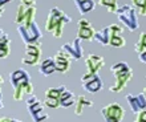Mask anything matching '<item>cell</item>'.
<instances>
[{"instance_id":"17","label":"cell","mask_w":146,"mask_h":122,"mask_svg":"<svg viewBox=\"0 0 146 122\" xmlns=\"http://www.w3.org/2000/svg\"><path fill=\"white\" fill-rule=\"evenodd\" d=\"M35 91V86L31 81H27L24 84L19 85L17 88L13 89V99L15 101H23L24 97H28V95L33 94Z\"/></svg>"},{"instance_id":"10","label":"cell","mask_w":146,"mask_h":122,"mask_svg":"<svg viewBox=\"0 0 146 122\" xmlns=\"http://www.w3.org/2000/svg\"><path fill=\"white\" fill-rule=\"evenodd\" d=\"M61 50L65 52L70 57V60H80L84 54L82 46H81V38L76 37L72 42H66L61 46Z\"/></svg>"},{"instance_id":"21","label":"cell","mask_w":146,"mask_h":122,"mask_svg":"<svg viewBox=\"0 0 146 122\" xmlns=\"http://www.w3.org/2000/svg\"><path fill=\"white\" fill-rule=\"evenodd\" d=\"M74 5L78 9L80 15H86L96 8V1L94 0H74Z\"/></svg>"},{"instance_id":"7","label":"cell","mask_w":146,"mask_h":122,"mask_svg":"<svg viewBox=\"0 0 146 122\" xmlns=\"http://www.w3.org/2000/svg\"><path fill=\"white\" fill-rule=\"evenodd\" d=\"M81 85H82L84 90L89 91V93H98L104 88V82L97 73H92V74L85 73L81 77Z\"/></svg>"},{"instance_id":"32","label":"cell","mask_w":146,"mask_h":122,"mask_svg":"<svg viewBox=\"0 0 146 122\" xmlns=\"http://www.w3.org/2000/svg\"><path fill=\"white\" fill-rule=\"evenodd\" d=\"M4 9H5V7H0V17H1V15H3Z\"/></svg>"},{"instance_id":"31","label":"cell","mask_w":146,"mask_h":122,"mask_svg":"<svg viewBox=\"0 0 146 122\" xmlns=\"http://www.w3.org/2000/svg\"><path fill=\"white\" fill-rule=\"evenodd\" d=\"M12 1V0H0V7H5V4Z\"/></svg>"},{"instance_id":"11","label":"cell","mask_w":146,"mask_h":122,"mask_svg":"<svg viewBox=\"0 0 146 122\" xmlns=\"http://www.w3.org/2000/svg\"><path fill=\"white\" fill-rule=\"evenodd\" d=\"M110 27V40H109V45L114 46V48H123L126 44V40L123 38V27L118 24H111Z\"/></svg>"},{"instance_id":"14","label":"cell","mask_w":146,"mask_h":122,"mask_svg":"<svg viewBox=\"0 0 146 122\" xmlns=\"http://www.w3.org/2000/svg\"><path fill=\"white\" fill-rule=\"evenodd\" d=\"M65 88L64 85L58 86V88H49L45 91V99H44V105L48 107L56 109L60 106V94H61L62 89Z\"/></svg>"},{"instance_id":"6","label":"cell","mask_w":146,"mask_h":122,"mask_svg":"<svg viewBox=\"0 0 146 122\" xmlns=\"http://www.w3.org/2000/svg\"><path fill=\"white\" fill-rule=\"evenodd\" d=\"M25 103H27L28 111H29V114H31L33 121L41 122V121H45V119L48 118V114H46L45 110H44V103L40 102L36 95H33V94L28 95Z\"/></svg>"},{"instance_id":"23","label":"cell","mask_w":146,"mask_h":122,"mask_svg":"<svg viewBox=\"0 0 146 122\" xmlns=\"http://www.w3.org/2000/svg\"><path fill=\"white\" fill-rule=\"evenodd\" d=\"M74 101H76V95L66 88L62 89L61 94H60V106L70 107L72 105H74Z\"/></svg>"},{"instance_id":"29","label":"cell","mask_w":146,"mask_h":122,"mask_svg":"<svg viewBox=\"0 0 146 122\" xmlns=\"http://www.w3.org/2000/svg\"><path fill=\"white\" fill-rule=\"evenodd\" d=\"M138 60L141 61V62H143V64H146V50L138 53Z\"/></svg>"},{"instance_id":"25","label":"cell","mask_w":146,"mask_h":122,"mask_svg":"<svg viewBox=\"0 0 146 122\" xmlns=\"http://www.w3.org/2000/svg\"><path fill=\"white\" fill-rule=\"evenodd\" d=\"M100 5L105 7L110 13H115L117 8H118V0H98Z\"/></svg>"},{"instance_id":"8","label":"cell","mask_w":146,"mask_h":122,"mask_svg":"<svg viewBox=\"0 0 146 122\" xmlns=\"http://www.w3.org/2000/svg\"><path fill=\"white\" fill-rule=\"evenodd\" d=\"M104 118L109 122H119L122 121L123 117H125V110L123 107L117 102H113V103H109L106 106L102 107L101 110Z\"/></svg>"},{"instance_id":"15","label":"cell","mask_w":146,"mask_h":122,"mask_svg":"<svg viewBox=\"0 0 146 122\" xmlns=\"http://www.w3.org/2000/svg\"><path fill=\"white\" fill-rule=\"evenodd\" d=\"M85 65H86V73H89V74L98 73L100 69L104 68L105 60L102 56L90 53V54H88V57L85 58Z\"/></svg>"},{"instance_id":"9","label":"cell","mask_w":146,"mask_h":122,"mask_svg":"<svg viewBox=\"0 0 146 122\" xmlns=\"http://www.w3.org/2000/svg\"><path fill=\"white\" fill-rule=\"evenodd\" d=\"M41 57V48L40 44H25L24 57L21 58V62L25 65H37Z\"/></svg>"},{"instance_id":"4","label":"cell","mask_w":146,"mask_h":122,"mask_svg":"<svg viewBox=\"0 0 146 122\" xmlns=\"http://www.w3.org/2000/svg\"><path fill=\"white\" fill-rule=\"evenodd\" d=\"M117 17L121 23L130 30V32H134V30L138 29L139 24H138V12L133 5H129V4H123L121 7L117 8Z\"/></svg>"},{"instance_id":"18","label":"cell","mask_w":146,"mask_h":122,"mask_svg":"<svg viewBox=\"0 0 146 122\" xmlns=\"http://www.w3.org/2000/svg\"><path fill=\"white\" fill-rule=\"evenodd\" d=\"M9 81H11L12 88L15 89V88H17L19 85L27 82V81H31V77H29L28 72L21 70V69H17V70H15V72H12L11 74H9Z\"/></svg>"},{"instance_id":"19","label":"cell","mask_w":146,"mask_h":122,"mask_svg":"<svg viewBox=\"0 0 146 122\" xmlns=\"http://www.w3.org/2000/svg\"><path fill=\"white\" fill-rule=\"evenodd\" d=\"M11 52V38L7 32L0 29V58H7Z\"/></svg>"},{"instance_id":"5","label":"cell","mask_w":146,"mask_h":122,"mask_svg":"<svg viewBox=\"0 0 146 122\" xmlns=\"http://www.w3.org/2000/svg\"><path fill=\"white\" fill-rule=\"evenodd\" d=\"M17 32H19L20 37L25 44H40L41 41V30L36 24V21L31 23L29 25H17Z\"/></svg>"},{"instance_id":"3","label":"cell","mask_w":146,"mask_h":122,"mask_svg":"<svg viewBox=\"0 0 146 122\" xmlns=\"http://www.w3.org/2000/svg\"><path fill=\"white\" fill-rule=\"evenodd\" d=\"M36 0H20L16 11L15 23L19 25H29L36 19Z\"/></svg>"},{"instance_id":"24","label":"cell","mask_w":146,"mask_h":122,"mask_svg":"<svg viewBox=\"0 0 146 122\" xmlns=\"http://www.w3.org/2000/svg\"><path fill=\"white\" fill-rule=\"evenodd\" d=\"M40 73L42 76H50L52 73L56 72V66H54V61L53 57H49V58H45L40 64V68H38Z\"/></svg>"},{"instance_id":"16","label":"cell","mask_w":146,"mask_h":122,"mask_svg":"<svg viewBox=\"0 0 146 122\" xmlns=\"http://www.w3.org/2000/svg\"><path fill=\"white\" fill-rule=\"evenodd\" d=\"M53 61H54V66H56V70L60 73H66L68 70L70 69V57L65 52H62L61 49L58 50L56 56L53 57Z\"/></svg>"},{"instance_id":"22","label":"cell","mask_w":146,"mask_h":122,"mask_svg":"<svg viewBox=\"0 0 146 122\" xmlns=\"http://www.w3.org/2000/svg\"><path fill=\"white\" fill-rule=\"evenodd\" d=\"M93 40L101 44L102 46L109 45V40H110V27H105L101 30L96 32L93 36Z\"/></svg>"},{"instance_id":"34","label":"cell","mask_w":146,"mask_h":122,"mask_svg":"<svg viewBox=\"0 0 146 122\" xmlns=\"http://www.w3.org/2000/svg\"><path fill=\"white\" fill-rule=\"evenodd\" d=\"M73 1H74V0H73Z\"/></svg>"},{"instance_id":"2","label":"cell","mask_w":146,"mask_h":122,"mask_svg":"<svg viewBox=\"0 0 146 122\" xmlns=\"http://www.w3.org/2000/svg\"><path fill=\"white\" fill-rule=\"evenodd\" d=\"M110 72L113 73V76L115 78L114 84L109 88V90L111 93H119V91H122L127 86V84L133 80V74H134L133 69L125 61H119V62L113 64L110 68Z\"/></svg>"},{"instance_id":"33","label":"cell","mask_w":146,"mask_h":122,"mask_svg":"<svg viewBox=\"0 0 146 122\" xmlns=\"http://www.w3.org/2000/svg\"><path fill=\"white\" fill-rule=\"evenodd\" d=\"M143 93H145V94H146V86H145V89H143Z\"/></svg>"},{"instance_id":"13","label":"cell","mask_w":146,"mask_h":122,"mask_svg":"<svg viewBox=\"0 0 146 122\" xmlns=\"http://www.w3.org/2000/svg\"><path fill=\"white\" fill-rule=\"evenodd\" d=\"M126 101L130 106V110L137 114L138 111L146 109V95L145 93H138V94H127Z\"/></svg>"},{"instance_id":"1","label":"cell","mask_w":146,"mask_h":122,"mask_svg":"<svg viewBox=\"0 0 146 122\" xmlns=\"http://www.w3.org/2000/svg\"><path fill=\"white\" fill-rule=\"evenodd\" d=\"M72 21V17L68 16L64 11H61L58 7H53L48 13V17L45 20V29L49 32L53 37L60 38L62 36V30L66 24Z\"/></svg>"},{"instance_id":"20","label":"cell","mask_w":146,"mask_h":122,"mask_svg":"<svg viewBox=\"0 0 146 122\" xmlns=\"http://www.w3.org/2000/svg\"><path fill=\"white\" fill-rule=\"evenodd\" d=\"M74 114L76 115H81L82 114V111H84L85 107H92L93 106V101L92 99L86 98L85 95H77L76 97V101H74Z\"/></svg>"},{"instance_id":"26","label":"cell","mask_w":146,"mask_h":122,"mask_svg":"<svg viewBox=\"0 0 146 122\" xmlns=\"http://www.w3.org/2000/svg\"><path fill=\"white\" fill-rule=\"evenodd\" d=\"M134 49L137 53H141L143 50H146V32H142V33L139 34L138 40L135 42L134 45Z\"/></svg>"},{"instance_id":"27","label":"cell","mask_w":146,"mask_h":122,"mask_svg":"<svg viewBox=\"0 0 146 122\" xmlns=\"http://www.w3.org/2000/svg\"><path fill=\"white\" fill-rule=\"evenodd\" d=\"M131 5L137 9L141 16H146V0H130Z\"/></svg>"},{"instance_id":"30","label":"cell","mask_w":146,"mask_h":122,"mask_svg":"<svg viewBox=\"0 0 146 122\" xmlns=\"http://www.w3.org/2000/svg\"><path fill=\"white\" fill-rule=\"evenodd\" d=\"M4 107V103H3V93H1V86H0V109Z\"/></svg>"},{"instance_id":"12","label":"cell","mask_w":146,"mask_h":122,"mask_svg":"<svg viewBox=\"0 0 146 122\" xmlns=\"http://www.w3.org/2000/svg\"><path fill=\"white\" fill-rule=\"evenodd\" d=\"M96 33V30L93 28V25L90 24V21H88L86 19H80L78 20V30H77V37L85 41H92L93 36Z\"/></svg>"},{"instance_id":"28","label":"cell","mask_w":146,"mask_h":122,"mask_svg":"<svg viewBox=\"0 0 146 122\" xmlns=\"http://www.w3.org/2000/svg\"><path fill=\"white\" fill-rule=\"evenodd\" d=\"M135 121L137 122H146V109L138 111V113L135 114Z\"/></svg>"}]
</instances>
